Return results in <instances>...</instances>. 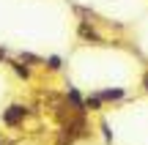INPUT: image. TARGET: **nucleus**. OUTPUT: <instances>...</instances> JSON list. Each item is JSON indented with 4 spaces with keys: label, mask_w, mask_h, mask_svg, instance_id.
<instances>
[{
    "label": "nucleus",
    "mask_w": 148,
    "mask_h": 145,
    "mask_svg": "<svg viewBox=\"0 0 148 145\" xmlns=\"http://www.w3.org/2000/svg\"><path fill=\"white\" fill-rule=\"evenodd\" d=\"M60 66H63L60 55H49V58H47V69H49V71H60Z\"/></svg>",
    "instance_id": "7ed1b4c3"
},
{
    "label": "nucleus",
    "mask_w": 148,
    "mask_h": 145,
    "mask_svg": "<svg viewBox=\"0 0 148 145\" xmlns=\"http://www.w3.org/2000/svg\"><path fill=\"white\" fill-rule=\"evenodd\" d=\"M3 126H8V129H16L19 123H25V118H27V107L25 104H11V107H5L3 110Z\"/></svg>",
    "instance_id": "f257e3e1"
},
{
    "label": "nucleus",
    "mask_w": 148,
    "mask_h": 145,
    "mask_svg": "<svg viewBox=\"0 0 148 145\" xmlns=\"http://www.w3.org/2000/svg\"><path fill=\"white\" fill-rule=\"evenodd\" d=\"M11 69H14L19 77H25V80L30 77V69H27V66H22V63H11Z\"/></svg>",
    "instance_id": "20e7f679"
},
{
    "label": "nucleus",
    "mask_w": 148,
    "mask_h": 145,
    "mask_svg": "<svg viewBox=\"0 0 148 145\" xmlns=\"http://www.w3.org/2000/svg\"><path fill=\"white\" fill-rule=\"evenodd\" d=\"M143 85H145V91H148V74H145V77H143Z\"/></svg>",
    "instance_id": "39448f33"
},
{
    "label": "nucleus",
    "mask_w": 148,
    "mask_h": 145,
    "mask_svg": "<svg viewBox=\"0 0 148 145\" xmlns=\"http://www.w3.org/2000/svg\"><path fill=\"white\" fill-rule=\"evenodd\" d=\"M123 96H126L123 88H104V91H99V99H101V101H121Z\"/></svg>",
    "instance_id": "f03ea898"
},
{
    "label": "nucleus",
    "mask_w": 148,
    "mask_h": 145,
    "mask_svg": "<svg viewBox=\"0 0 148 145\" xmlns=\"http://www.w3.org/2000/svg\"><path fill=\"white\" fill-rule=\"evenodd\" d=\"M0 145H5V140H3V134H0Z\"/></svg>",
    "instance_id": "423d86ee"
}]
</instances>
